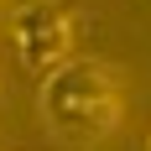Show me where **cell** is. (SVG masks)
<instances>
[{
    "label": "cell",
    "mask_w": 151,
    "mask_h": 151,
    "mask_svg": "<svg viewBox=\"0 0 151 151\" xmlns=\"http://www.w3.org/2000/svg\"><path fill=\"white\" fill-rule=\"evenodd\" d=\"M37 104H42V120H47V130L58 141H68V146H99L125 120L120 68L99 63V58H73L52 78H42Z\"/></svg>",
    "instance_id": "obj_1"
},
{
    "label": "cell",
    "mask_w": 151,
    "mask_h": 151,
    "mask_svg": "<svg viewBox=\"0 0 151 151\" xmlns=\"http://www.w3.org/2000/svg\"><path fill=\"white\" fill-rule=\"evenodd\" d=\"M11 37H16L21 68L31 78H52L78 52V16L63 0H31V5H21L11 16Z\"/></svg>",
    "instance_id": "obj_2"
},
{
    "label": "cell",
    "mask_w": 151,
    "mask_h": 151,
    "mask_svg": "<svg viewBox=\"0 0 151 151\" xmlns=\"http://www.w3.org/2000/svg\"><path fill=\"white\" fill-rule=\"evenodd\" d=\"M146 151H151V141H146Z\"/></svg>",
    "instance_id": "obj_3"
}]
</instances>
